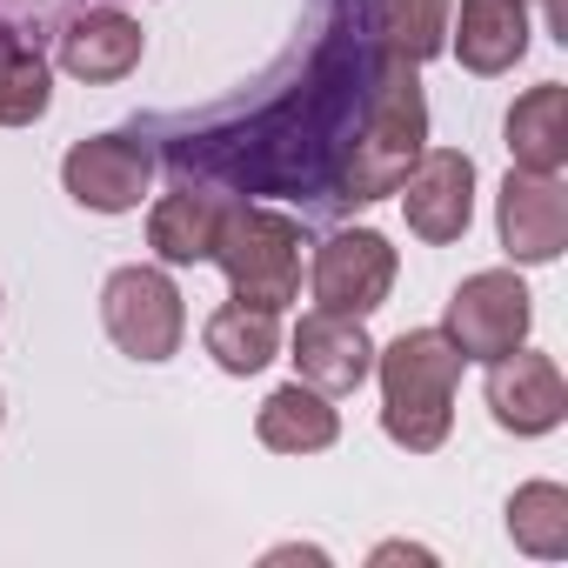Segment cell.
Returning <instances> with one entry per match:
<instances>
[{"label": "cell", "instance_id": "obj_16", "mask_svg": "<svg viewBox=\"0 0 568 568\" xmlns=\"http://www.w3.org/2000/svg\"><path fill=\"white\" fill-rule=\"evenodd\" d=\"M254 435H261V448H274V455H322V448H335L342 422H335V408H328L322 388L295 382V388H274V395L261 402Z\"/></svg>", "mask_w": 568, "mask_h": 568}, {"label": "cell", "instance_id": "obj_3", "mask_svg": "<svg viewBox=\"0 0 568 568\" xmlns=\"http://www.w3.org/2000/svg\"><path fill=\"white\" fill-rule=\"evenodd\" d=\"M382 368V428L408 455H435L455 422V382H462V348L442 328H408L375 355Z\"/></svg>", "mask_w": 568, "mask_h": 568}, {"label": "cell", "instance_id": "obj_7", "mask_svg": "<svg viewBox=\"0 0 568 568\" xmlns=\"http://www.w3.org/2000/svg\"><path fill=\"white\" fill-rule=\"evenodd\" d=\"M395 288V247L375 227H342L315 247V302L335 315H375Z\"/></svg>", "mask_w": 568, "mask_h": 568}, {"label": "cell", "instance_id": "obj_8", "mask_svg": "<svg viewBox=\"0 0 568 568\" xmlns=\"http://www.w3.org/2000/svg\"><path fill=\"white\" fill-rule=\"evenodd\" d=\"M395 194H402V207H408V227H415L428 247H448V241H462L468 221H475V161H468L462 148H422Z\"/></svg>", "mask_w": 568, "mask_h": 568}, {"label": "cell", "instance_id": "obj_19", "mask_svg": "<svg viewBox=\"0 0 568 568\" xmlns=\"http://www.w3.org/2000/svg\"><path fill=\"white\" fill-rule=\"evenodd\" d=\"M207 355L227 368V375H261L281 348V328H274V308H247V302H227L207 315Z\"/></svg>", "mask_w": 568, "mask_h": 568}, {"label": "cell", "instance_id": "obj_10", "mask_svg": "<svg viewBox=\"0 0 568 568\" xmlns=\"http://www.w3.org/2000/svg\"><path fill=\"white\" fill-rule=\"evenodd\" d=\"M501 247L528 267L555 261L568 247V187L555 174H528V168H508L501 181Z\"/></svg>", "mask_w": 568, "mask_h": 568}, {"label": "cell", "instance_id": "obj_6", "mask_svg": "<svg viewBox=\"0 0 568 568\" xmlns=\"http://www.w3.org/2000/svg\"><path fill=\"white\" fill-rule=\"evenodd\" d=\"M528 288L508 274V267H481V274H468L462 288L448 295V342L462 348V362H495V355H508V348H521L528 342Z\"/></svg>", "mask_w": 568, "mask_h": 568}, {"label": "cell", "instance_id": "obj_4", "mask_svg": "<svg viewBox=\"0 0 568 568\" xmlns=\"http://www.w3.org/2000/svg\"><path fill=\"white\" fill-rule=\"evenodd\" d=\"M214 261L227 274L234 302L281 315V308L302 295V221L274 214V207H254V201H234L221 214Z\"/></svg>", "mask_w": 568, "mask_h": 568}, {"label": "cell", "instance_id": "obj_13", "mask_svg": "<svg viewBox=\"0 0 568 568\" xmlns=\"http://www.w3.org/2000/svg\"><path fill=\"white\" fill-rule=\"evenodd\" d=\"M61 68L74 81H128L141 68V21H128L121 8H74L61 21Z\"/></svg>", "mask_w": 568, "mask_h": 568}, {"label": "cell", "instance_id": "obj_15", "mask_svg": "<svg viewBox=\"0 0 568 568\" xmlns=\"http://www.w3.org/2000/svg\"><path fill=\"white\" fill-rule=\"evenodd\" d=\"M221 214H227V201H221V194H207V187L181 181V187H174V194H168V201L148 214V247H154L161 261H174V267L214 261Z\"/></svg>", "mask_w": 568, "mask_h": 568}, {"label": "cell", "instance_id": "obj_1", "mask_svg": "<svg viewBox=\"0 0 568 568\" xmlns=\"http://www.w3.org/2000/svg\"><path fill=\"white\" fill-rule=\"evenodd\" d=\"M375 61L382 48L362 21V0H335L302 81L247 114L187 128L181 141H168V168L181 181H221L234 194H288L302 207H342V168L368 114Z\"/></svg>", "mask_w": 568, "mask_h": 568}, {"label": "cell", "instance_id": "obj_2", "mask_svg": "<svg viewBox=\"0 0 568 568\" xmlns=\"http://www.w3.org/2000/svg\"><path fill=\"white\" fill-rule=\"evenodd\" d=\"M428 148V101H422V74L415 61L388 54L375 61V88H368V114H362V134L348 148V168H342V207L355 201H388L402 187V174L415 168V154Z\"/></svg>", "mask_w": 568, "mask_h": 568}, {"label": "cell", "instance_id": "obj_17", "mask_svg": "<svg viewBox=\"0 0 568 568\" xmlns=\"http://www.w3.org/2000/svg\"><path fill=\"white\" fill-rule=\"evenodd\" d=\"M508 154L528 174H561L568 161V88L541 81L508 108Z\"/></svg>", "mask_w": 568, "mask_h": 568}, {"label": "cell", "instance_id": "obj_5", "mask_svg": "<svg viewBox=\"0 0 568 568\" xmlns=\"http://www.w3.org/2000/svg\"><path fill=\"white\" fill-rule=\"evenodd\" d=\"M101 322H108L114 348L134 362H168L181 348V328H187L181 288L161 267H114L101 288Z\"/></svg>", "mask_w": 568, "mask_h": 568}, {"label": "cell", "instance_id": "obj_12", "mask_svg": "<svg viewBox=\"0 0 568 568\" xmlns=\"http://www.w3.org/2000/svg\"><path fill=\"white\" fill-rule=\"evenodd\" d=\"M295 368L322 395H355L375 375V342H368L362 315H335V308L302 315V328H295Z\"/></svg>", "mask_w": 568, "mask_h": 568}, {"label": "cell", "instance_id": "obj_18", "mask_svg": "<svg viewBox=\"0 0 568 568\" xmlns=\"http://www.w3.org/2000/svg\"><path fill=\"white\" fill-rule=\"evenodd\" d=\"M362 21H368L375 48H388L415 68L448 48V0H362Z\"/></svg>", "mask_w": 568, "mask_h": 568}, {"label": "cell", "instance_id": "obj_20", "mask_svg": "<svg viewBox=\"0 0 568 568\" xmlns=\"http://www.w3.org/2000/svg\"><path fill=\"white\" fill-rule=\"evenodd\" d=\"M508 535H515V548H528L541 561L568 555V488H555V481L515 488L508 495Z\"/></svg>", "mask_w": 568, "mask_h": 568}, {"label": "cell", "instance_id": "obj_9", "mask_svg": "<svg viewBox=\"0 0 568 568\" xmlns=\"http://www.w3.org/2000/svg\"><path fill=\"white\" fill-rule=\"evenodd\" d=\"M61 181L81 207L94 214H128L141 207L148 181H154V154L141 134H94V141H74L68 161H61Z\"/></svg>", "mask_w": 568, "mask_h": 568}, {"label": "cell", "instance_id": "obj_14", "mask_svg": "<svg viewBox=\"0 0 568 568\" xmlns=\"http://www.w3.org/2000/svg\"><path fill=\"white\" fill-rule=\"evenodd\" d=\"M448 48L468 74H508L528 54V0H462Z\"/></svg>", "mask_w": 568, "mask_h": 568}, {"label": "cell", "instance_id": "obj_21", "mask_svg": "<svg viewBox=\"0 0 568 568\" xmlns=\"http://www.w3.org/2000/svg\"><path fill=\"white\" fill-rule=\"evenodd\" d=\"M54 101L41 48H0V128H28Z\"/></svg>", "mask_w": 568, "mask_h": 568}, {"label": "cell", "instance_id": "obj_11", "mask_svg": "<svg viewBox=\"0 0 568 568\" xmlns=\"http://www.w3.org/2000/svg\"><path fill=\"white\" fill-rule=\"evenodd\" d=\"M488 408L508 435H548L568 415V382L548 355L508 348V355L488 362Z\"/></svg>", "mask_w": 568, "mask_h": 568}]
</instances>
